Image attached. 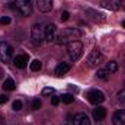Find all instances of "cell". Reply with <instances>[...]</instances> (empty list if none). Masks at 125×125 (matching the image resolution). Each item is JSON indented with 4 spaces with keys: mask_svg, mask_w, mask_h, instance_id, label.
<instances>
[{
    "mask_svg": "<svg viewBox=\"0 0 125 125\" xmlns=\"http://www.w3.org/2000/svg\"><path fill=\"white\" fill-rule=\"evenodd\" d=\"M112 122L114 125H125V111L121 109V111H116L112 116Z\"/></svg>",
    "mask_w": 125,
    "mask_h": 125,
    "instance_id": "obj_12",
    "label": "cell"
},
{
    "mask_svg": "<svg viewBox=\"0 0 125 125\" xmlns=\"http://www.w3.org/2000/svg\"><path fill=\"white\" fill-rule=\"evenodd\" d=\"M60 99H61L64 103H71V102L74 100V96H73V94H70V93H65V94H62Z\"/></svg>",
    "mask_w": 125,
    "mask_h": 125,
    "instance_id": "obj_21",
    "label": "cell"
},
{
    "mask_svg": "<svg viewBox=\"0 0 125 125\" xmlns=\"http://www.w3.org/2000/svg\"><path fill=\"white\" fill-rule=\"evenodd\" d=\"M68 70H70V65H68L67 62H61V64H58V65L55 67V74H57V76H64Z\"/></svg>",
    "mask_w": 125,
    "mask_h": 125,
    "instance_id": "obj_16",
    "label": "cell"
},
{
    "mask_svg": "<svg viewBox=\"0 0 125 125\" xmlns=\"http://www.w3.org/2000/svg\"><path fill=\"white\" fill-rule=\"evenodd\" d=\"M109 74H111V73H109L106 68H100V70H97V73H96V76H97L99 79H103V80H105V79H108V76H109Z\"/></svg>",
    "mask_w": 125,
    "mask_h": 125,
    "instance_id": "obj_19",
    "label": "cell"
},
{
    "mask_svg": "<svg viewBox=\"0 0 125 125\" xmlns=\"http://www.w3.org/2000/svg\"><path fill=\"white\" fill-rule=\"evenodd\" d=\"M80 36V31L76 29V28H68L65 31H62L57 38H55V42L58 45H64V44H68L71 41H76L77 38Z\"/></svg>",
    "mask_w": 125,
    "mask_h": 125,
    "instance_id": "obj_1",
    "label": "cell"
},
{
    "mask_svg": "<svg viewBox=\"0 0 125 125\" xmlns=\"http://www.w3.org/2000/svg\"><path fill=\"white\" fill-rule=\"evenodd\" d=\"M68 18H70V13H68L67 10H64V12L61 13V21L65 22V21H68Z\"/></svg>",
    "mask_w": 125,
    "mask_h": 125,
    "instance_id": "obj_27",
    "label": "cell"
},
{
    "mask_svg": "<svg viewBox=\"0 0 125 125\" xmlns=\"http://www.w3.org/2000/svg\"><path fill=\"white\" fill-rule=\"evenodd\" d=\"M1 77H3V70L0 68V79H1Z\"/></svg>",
    "mask_w": 125,
    "mask_h": 125,
    "instance_id": "obj_32",
    "label": "cell"
},
{
    "mask_svg": "<svg viewBox=\"0 0 125 125\" xmlns=\"http://www.w3.org/2000/svg\"><path fill=\"white\" fill-rule=\"evenodd\" d=\"M122 26H124V28H125V21H124V22H122Z\"/></svg>",
    "mask_w": 125,
    "mask_h": 125,
    "instance_id": "obj_33",
    "label": "cell"
},
{
    "mask_svg": "<svg viewBox=\"0 0 125 125\" xmlns=\"http://www.w3.org/2000/svg\"><path fill=\"white\" fill-rule=\"evenodd\" d=\"M106 116V109L103 106H96V109H93V118L94 121H102L103 118Z\"/></svg>",
    "mask_w": 125,
    "mask_h": 125,
    "instance_id": "obj_14",
    "label": "cell"
},
{
    "mask_svg": "<svg viewBox=\"0 0 125 125\" xmlns=\"http://www.w3.org/2000/svg\"><path fill=\"white\" fill-rule=\"evenodd\" d=\"M29 67H31L32 71H38V70H41V67H42V64L39 60H33V61L29 64Z\"/></svg>",
    "mask_w": 125,
    "mask_h": 125,
    "instance_id": "obj_20",
    "label": "cell"
},
{
    "mask_svg": "<svg viewBox=\"0 0 125 125\" xmlns=\"http://www.w3.org/2000/svg\"><path fill=\"white\" fill-rule=\"evenodd\" d=\"M12 9L16 10L21 16H31L32 15L31 0H15L12 3Z\"/></svg>",
    "mask_w": 125,
    "mask_h": 125,
    "instance_id": "obj_2",
    "label": "cell"
},
{
    "mask_svg": "<svg viewBox=\"0 0 125 125\" xmlns=\"http://www.w3.org/2000/svg\"><path fill=\"white\" fill-rule=\"evenodd\" d=\"M86 97H87V99H89V102H90V103H93V105H100V103L105 100V94L102 93L100 90H97V89L89 90V92L86 93Z\"/></svg>",
    "mask_w": 125,
    "mask_h": 125,
    "instance_id": "obj_7",
    "label": "cell"
},
{
    "mask_svg": "<svg viewBox=\"0 0 125 125\" xmlns=\"http://www.w3.org/2000/svg\"><path fill=\"white\" fill-rule=\"evenodd\" d=\"M86 16L92 18L94 22H103V21H105V16H103L102 13H99V12L93 10V9H87V10H86Z\"/></svg>",
    "mask_w": 125,
    "mask_h": 125,
    "instance_id": "obj_13",
    "label": "cell"
},
{
    "mask_svg": "<svg viewBox=\"0 0 125 125\" xmlns=\"http://www.w3.org/2000/svg\"><path fill=\"white\" fill-rule=\"evenodd\" d=\"M28 61H29V55H26V54H19L13 58V64L18 68H25L28 65Z\"/></svg>",
    "mask_w": 125,
    "mask_h": 125,
    "instance_id": "obj_9",
    "label": "cell"
},
{
    "mask_svg": "<svg viewBox=\"0 0 125 125\" xmlns=\"http://www.w3.org/2000/svg\"><path fill=\"white\" fill-rule=\"evenodd\" d=\"M70 89H71V90H74V92H77V87H74V86H71V84H70Z\"/></svg>",
    "mask_w": 125,
    "mask_h": 125,
    "instance_id": "obj_31",
    "label": "cell"
},
{
    "mask_svg": "<svg viewBox=\"0 0 125 125\" xmlns=\"http://www.w3.org/2000/svg\"><path fill=\"white\" fill-rule=\"evenodd\" d=\"M41 106H42V103H41L39 99H35V100L32 102V108H33V109H39Z\"/></svg>",
    "mask_w": 125,
    "mask_h": 125,
    "instance_id": "obj_24",
    "label": "cell"
},
{
    "mask_svg": "<svg viewBox=\"0 0 125 125\" xmlns=\"http://www.w3.org/2000/svg\"><path fill=\"white\" fill-rule=\"evenodd\" d=\"M0 23H1V25H9V23H10V18H9V16L0 18Z\"/></svg>",
    "mask_w": 125,
    "mask_h": 125,
    "instance_id": "obj_26",
    "label": "cell"
},
{
    "mask_svg": "<svg viewBox=\"0 0 125 125\" xmlns=\"http://www.w3.org/2000/svg\"><path fill=\"white\" fill-rule=\"evenodd\" d=\"M22 106H23L22 100H15V102H13V105H12L13 111H21V109H22Z\"/></svg>",
    "mask_w": 125,
    "mask_h": 125,
    "instance_id": "obj_22",
    "label": "cell"
},
{
    "mask_svg": "<svg viewBox=\"0 0 125 125\" xmlns=\"http://www.w3.org/2000/svg\"><path fill=\"white\" fill-rule=\"evenodd\" d=\"M73 124L74 125H90V119L86 114H76L73 118Z\"/></svg>",
    "mask_w": 125,
    "mask_h": 125,
    "instance_id": "obj_10",
    "label": "cell"
},
{
    "mask_svg": "<svg viewBox=\"0 0 125 125\" xmlns=\"http://www.w3.org/2000/svg\"><path fill=\"white\" fill-rule=\"evenodd\" d=\"M67 52L71 61H77L83 54V45L80 41H71L67 44Z\"/></svg>",
    "mask_w": 125,
    "mask_h": 125,
    "instance_id": "obj_3",
    "label": "cell"
},
{
    "mask_svg": "<svg viewBox=\"0 0 125 125\" xmlns=\"http://www.w3.org/2000/svg\"><path fill=\"white\" fill-rule=\"evenodd\" d=\"M51 103L55 106V105H58L60 103V97H57V96H52V99H51Z\"/></svg>",
    "mask_w": 125,
    "mask_h": 125,
    "instance_id": "obj_29",
    "label": "cell"
},
{
    "mask_svg": "<svg viewBox=\"0 0 125 125\" xmlns=\"http://www.w3.org/2000/svg\"><path fill=\"white\" fill-rule=\"evenodd\" d=\"M52 3H54V0H36L38 9L41 12H44V13H47V12H50L52 9Z\"/></svg>",
    "mask_w": 125,
    "mask_h": 125,
    "instance_id": "obj_11",
    "label": "cell"
},
{
    "mask_svg": "<svg viewBox=\"0 0 125 125\" xmlns=\"http://www.w3.org/2000/svg\"><path fill=\"white\" fill-rule=\"evenodd\" d=\"M100 6L105 7V9H109V10H118V9H119V6H118L116 1H114V0H102V1H100Z\"/></svg>",
    "mask_w": 125,
    "mask_h": 125,
    "instance_id": "obj_15",
    "label": "cell"
},
{
    "mask_svg": "<svg viewBox=\"0 0 125 125\" xmlns=\"http://www.w3.org/2000/svg\"><path fill=\"white\" fill-rule=\"evenodd\" d=\"M55 29H57V26L54 23H48L44 28V35H45V41L47 42H52L55 39Z\"/></svg>",
    "mask_w": 125,
    "mask_h": 125,
    "instance_id": "obj_8",
    "label": "cell"
},
{
    "mask_svg": "<svg viewBox=\"0 0 125 125\" xmlns=\"http://www.w3.org/2000/svg\"><path fill=\"white\" fill-rule=\"evenodd\" d=\"M106 70H108L109 73H115V71L118 70V62L116 61H109L106 64Z\"/></svg>",
    "mask_w": 125,
    "mask_h": 125,
    "instance_id": "obj_18",
    "label": "cell"
},
{
    "mask_svg": "<svg viewBox=\"0 0 125 125\" xmlns=\"http://www.w3.org/2000/svg\"><path fill=\"white\" fill-rule=\"evenodd\" d=\"M103 54L97 50V48H94L93 51L87 55V58H86V64L89 65V67H97L99 64H102L103 62Z\"/></svg>",
    "mask_w": 125,
    "mask_h": 125,
    "instance_id": "obj_5",
    "label": "cell"
},
{
    "mask_svg": "<svg viewBox=\"0 0 125 125\" xmlns=\"http://www.w3.org/2000/svg\"><path fill=\"white\" fill-rule=\"evenodd\" d=\"M118 3H119V6L125 10V0H118Z\"/></svg>",
    "mask_w": 125,
    "mask_h": 125,
    "instance_id": "obj_30",
    "label": "cell"
},
{
    "mask_svg": "<svg viewBox=\"0 0 125 125\" xmlns=\"http://www.w3.org/2000/svg\"><path fill=\"white\" fill-rule=\"evenodd\" d=\"M15 86H16V84H15L13 79H10V77H9V79H6V80H4V83H3V89H4V90H13V89H15Z\"/></svg>",
    "mask_w": 125,
    "mask_h": 125,
    "instance_id": "obj_17",
    "label": "cell"
},
{
    "mask_svg": "<svg viewBox=\"0 0 125 125\" xmlns=\"http://www.w3.org/2000/svg\"><path fill=\"white\" fill-rule=\"evenodd\" d=\"M118 100L122 102V103H125V89H122V90L118 93Z\"/></svg>",
    "mask_w": 125,
    "mask_h": 125,
    "instance_id": "obj_25",
    "label": "cell"
},
{
    "mask_svg": "<svg viewBox=\"0 0 125 125\" xmlns=\"http://www.w3.org/2000/svg\"><path fill=\"white\" fill-rule=\"evenodd\" d=\"M7 100H9V96H7V94H0V103H1V105H3V103H6V102H7Z\"/></svg>",
    "mask_w": 125,
    "mask_h": 125,
    "instance_id": "obj_28",
    "label": "cell"
},
{
    "mask_svg": "<svg viewBox=\"0 0 125 125\" xmlns=\"http://www.w3.org/2000/svg\"><path fill=\"white\" fill-rule=\"evenodd\" d=\"M31 38L32 42L35 45H39L42 42V39H45V35H44V28L39 25V23H35L31 28Z\"/></svg>",
    "mask_w": 125,
    "mask_h": 125,
    "instance_id": "obj_6",
    "label": "cell"
},
{
    "mask_svg": "<svg viewBox=\"0 0 125 125\" xmlns=\"http://www.w3.org/2000/svg\"><path fill=\"white\" fill-rule=\"evenodd\" d=\"M13 57V47L9 42H0V61L1 62H9Z\"/></svg>",
    "mask_w": 125,
    "mask_h": 125,
    "instance_id": "obj_4",
    "label": "cell"
},
{
    "mask_svg": "<svg viewBox=\"0 0 125 125\" xmlns=\"http://www.w3.org/2000/svg\"><path fill=\"white\" fill-rule=\"evenodd\" d=\"M55 90L52 87H45V89H42V96H52Z\"/></svg>",
    "mask_w": 125,
    "mask_h": 125,
    "instance_id": "obj_23",
    "label": "cell"
}]
</instances>
